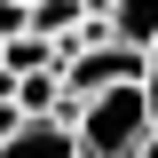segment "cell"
<instances>
[{"label": "cell", "instance_id": "9c48e42d", "mask_svg": "<svg viewBox=\"0 0 158 158\" xmlns=\"http://www.w3.org/2000/svg\"><path fill=\"white\" fill-rule=\"evenodd\" d=\"M24 8H40V0H24Z\"/></svg>", "mask_w": 158, "mask_h": 158}, {"label": "cell", "instance_id": "ba28073f", "mask_svg": "<svg viewBox=\"0 0 158 158\" xmlns=\"http://www.w3.org/2000/svg\"><path fill=\"white\" fill-rule=\"evenodd\" d=\"M135 158H158V135H142V150H135Z\"/></svg>", "mask_w": 158, "mask_h": 158}, {"label": "cell", "instance_id": "8992f818", "mask_svg": "<svg viewBox=\"0 0 158 158\" xmlns=\"http://www.w3.org/2000/svg\"><path fill=\"white\" fill-rule=\"evenodd\" d=\"M56 103H63V79H56V71L16 79V118H56Z\"/></svg>", "mask_w": 158, "mask_h": 158}, {"label": "cell", "instance_id": "5b68a950", "mask_svg": "<svg viewBox=\"0 0 158 158\" xmlns=\"http://www.w3.org/2000/svg\"><path fill=\"white\" fill-rule=\"evenodd\" d=\"M79 16H87V0H40V8H32V40H56L63 56H71V32H79Z\"/></svg>", "mask_w": 158, "mask_h": 158}, {"label": "cell", "instance_id": "3957f363", "mask_svg": "<svg viewBox=\"0 0 158 158\" xmlns=\"http://www.w3.org/2000/svg\"><path fill=\"white\" fill-rule=\"evenodd\" d=\"M0 158H79V150H71V135H63V127H48V118H24L16 135L0 142Z\"/></svg>", "mask_w": 158, "mask_h": 158}, {"label": "cell", "instance_id": "7a4b0ae2", "mask_svg": "<svg viewBox=\"0 0 158 158\" xmlns=\"http://www.w3.org/2000/svg\"><path fill=\"white\" fill-rule=\"evenodd\" d=\"M103 24H111V48H135V56L158 48V0H111Z\"/></svg>", "mask_w": 158, "mask_h": 158}, {"label": "cell", "instance_id": "277c9868", "mask_svg": "<svg viewBox=\"0 0 158 158\" xmlns=\"http://www.w3.org/2000/svg\"><path fill=\"white\" fill-rule=\"evenodd\" d=\"M0 71H8V79L63 71V48H56V40H32V32H24V40H8V48H0Z\"/></svg>", "mask_w": 158, "mask_h": 158}, {"label": "cell", "instance_id": "52a82bcc", "mask_svg": "<svg viewBox=\"0 0 158 158\" xmlns=\"http://www.w3.org/2000/svg\"><path fill=\"white\" fill-rule=\"evenodd\" d=\"M8 103H16V79H8V71H0V111H8Z\"/></svg>", "mask_w": 158, "mask_h": 158}, {"label": "cell", "instance_id": "6da1fadb", "mask_svg": "<svg viewBox=\"0 0 158 158\" xmlns=\"http://www.w3.org/2000/svg\"><path fill=\"white\" fill-rule=\"evenodd\" d=\"M142 135H158L150 95H142V87H111V95H87V103H79L71 150H79V158H135Z\"/></svg>", "mask_w": 158, "mask_h": 158}]
</instances>
